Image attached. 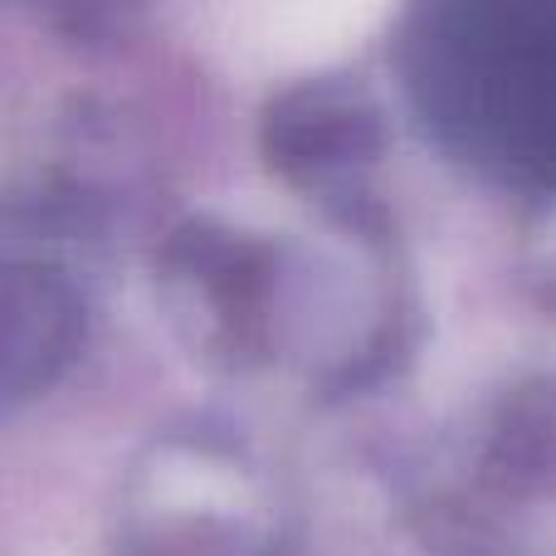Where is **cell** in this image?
<instances>
[{"mask_svg": "<svg viewBox=\"0 0 556 556\" xmlns=\"http://www.w3.org/2000/svg\"><path fill=\"white\" fill-rule=\"evenodd\" d=\"M395 0H230L225 39L260 74H303L352 54Z\"/></svg>", "mask_w": 556, "mask_h": 556, "instance_id": "cell-1", "label": "cell"}]
</instances>
